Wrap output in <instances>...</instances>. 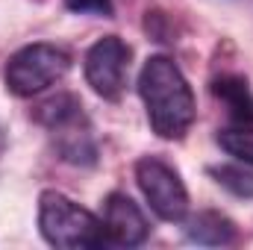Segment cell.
Masks as SVG:
<instances>
[{
    "label": "cell",
    "mask_w": 253,
    "mask_h": 250,
    "mask_svg": "<svg viewBox=\"0 0 253 250\" xmlns=\"http://www.w3.org/2000/svg\"><path fill=\"white\" fill-rule=\"evenodd\" d=\"M218 186L233 191L236 197H253V165L239 162V165H221L209 171Z\"/></svg>",
    "instance_id": "11"
},
{
    "label": "cell",
    "mask_w": 253,
    "mask_h": 250,
    "mask_svg": "<svg viewBox=\"0 0 253 250\" xmlns=\"http://www.w3.org/2000/svg\"><path fill=\"white\" fill-rule=\"evenodd\" d=\"M85 80L103 100H121L129 74V47L118 36L97 39L85 53Z\"/></svg>",
    "instance_id": "5"
},
{
    "label": "cell",
    "mask_w": 253,
    "mask_h": 250,
    "mask_svg": "<svg viewBox=\"0 0 253 250\" xmlns=\"http://www.w3.org/2000/svg\"><path fill=\"white\" fill-rule=\"evenodd\" d=\"M103 233H106V242L109 245H118V248H138L147 233H150V224L144 218V212L138 209V203L124 194V191H112L103 203Z\"/></svg>",
    "instance_id": "6"
},
{
    "label": "cell",
    "mask_w": 253,
    "mask_h": 250,
    "mask_svg": "<svg viewBox=\"0 0 253 250\" xmlns=\"http://www.w3.org/2000/svg\"><path fill=\"white\" fill-rule=\"evenodd\" d=\"M68 68H71L68 50H62L59 44L39 42V44H27L9 56L3 80L15 97H33V94H42L50 85H56L68 74Z\"/></svg>",
    "instance_id": "3"
},
{
    "label": "cell",
    "mask_w": 253,
    "mask_h": 250,
    "mask_svg": "<svg viewBox=\"0 0 253 250\" xmlns=\"http://www.w3.org/2000/svg\"><path fill=\"white\" fill-rule=\"evenodd\" d=\"M3 147H6V129L0 126V153H3Z\"/></svg>",
    "instance_id": "13"
},
{
    "label": "cell",
    "mask_w": 253,
    "mask_h": 250,
    "mask_svg": "<svg viewBox=\"0 0 253 250\" xmlns=\"http://www.w3.org/2000/svg\"><path fill=\"white\" fill-rule=\"evenodd\" d=\"M39 230L47 245L62 250H88L109 245L103 233V218L91 215L88 209H83L59 191H42Z\"/></svg>",
    "instance_id": "2"
},
{
    "label": "cell",
    "mask_w": 253,
    "mask_h": 250,
    "mask_svg": "<svg viewBox=\"0 0 253 250\" xmlns=\"http://www.w3.org/2000/svg\"><path fill=\"white\" fill-rule=\"evenodd\" d=\"M138 94L147 109V121L159 138L177 141L194 124L197 106L189 80L168 56H150L138 74Z\"/></svg>",
    "instance_id": "1"
},
{
    "label": "cell",
    "mask_w": 253,
    "mask_h": 250,
    "mask_svg": "<svg viewBox=\"0 0 253 250\" xmlns=\"http://www.w3.org/2000/svg\"><path fill=\"white\" fill-rule=\"evenodd\" d=\"M186 236L194 245H206V248H224L236 242V224L212 209H203L197 215H191L186 221Z\"/></svg>",
    "instance_id": "7"
},
{
    "label": "cell",
    "mask_w": 253,
    "mask_h": 250,
    "mask_svg": "<svg viewBox=\"0 0 253 250\" xmlns=\"http://www.w3.org/2000/svg\"><path fill=\"white\" fill-rule=\"evenodd\" d=\"M218 144L230 156H236L239 162L253 165V121H236L233 126L221 129L218 132Z\"/></svg>",
    "instance_id": "10"
},
{
    "label": "cell",
    "mask_w": 253,
    "mask_h": 250,
    "mask_svg": "<svg viewBox=\"0 0 253 250\" xmlns=\"http://www.w3.org/2000/svg\"><path fill=\"white\" fill-rule=\"evenodd\" d=\"M65 6L83 15H112V0H65Z\"/></svg>",
    "instance_id": "12"
},
{
    "label": "cell",
    "mask_w": 253,
    "mask_h": 250,
    "mask_svg": "<svg viewBox=\"0 0 253 250\" xmlns=\"http://www.w3.org/2000/svg\"><path fill=\"white\" fill-rule=\"evenodd\" d=\"M212 94L230 109L236 121H253V94L245 77L239 74H224L212 83Z\"/></svg>",
    "instance_id": "8"
},
{
    "label": "cell",
    "mask_w": 253,
    "mask_h": 250,
    "mask_svg": "<svg viewBox=\"0 0 253 250\" xmlns=\"http://www.w3.org/2000/svg\"><path fill=\"white\" fill-rule=\"evenodd\" d=\"M36 121L42 126H47V129L56 135V132H62L68 126L85 121V115H83V103H80L74 94H56V97L44 100V103L36 109Z\"/></svg>",
    "instance_id": "9"
},
{
    "label": "cell",
    "mask_w": 253,
    "mask_h": 250,
    "mask_svg": "<svg viewBox=\"0 0 253 250\" xmlns=\"http://www.w3.org/2000/svg\"><path fill=\"white\" fill-rule=\"evenodd\" d=\"M135 183L141 188L147 206L162 221H183L189 212V191L177 168H171L159 156H141L135 162Z\"/></svg>",
    "instance_id": "4"
}]
</instances>
